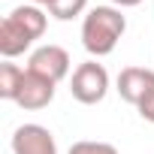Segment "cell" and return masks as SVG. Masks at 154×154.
Here are the masks:
<instances>
[{"label": "cell", "mask_w": 154, "mask_h": 154, "mask_svg": "<svg viewBox=\"0 0 154 154\" xmlns=\"http://www.w3.org/2000/svg\"><path fill=\"white\" fill-rule=\"evenodd\" d=\"M45 24H48V15L42 12V6H33V3L15 6L0 21V54L6 60L24 54L36 39H42Z\"/></svg>", "instance_id": "1"}, {"label": "cell", "mask_w": 154, "mask_h": 154, "mask_svg": "<svg viewBox=\"0 0 154 154\" xmlns=\"http://www.w3.org/2000/svg\"><path fill=\"white\" fill-rule=\"evenodd\" d=\"M124 30H127V15L118 6H94L82 18V45L94 60L106 57L121 42Z\"/></svg>", "instance_id": "2"}, {"label": "cell", "mask_w": 154, "mask_h": 154, "mask_svg": "<svg viewBox=\"0 0 154 154\" xmlns=\"http://www.w3.org/2000/svg\"><path fill=\"white\" fill-rule=\"evenodd\" d=\"M69 94L72 100H79L82 106H97L106 100L109 94V72L103 63H97L94 57L79 63L69 75Z\"/></svg>", "instance_id": "3"}, {"label": "cell", "mask_w": 154, "mask_h": 154, "mask_svg": "<svg viewBox=\"0 0 154 154\" xmlns=\"http://www.w3.org/2000/svg\"><path fill=\"white\" fill-rule=\"evenodd\" d=\"M118 94L124 103H130L139 115H145L154 106V69L148 66H124L118 72Z\"/></svg>", "instance_id": "4"}, {"label": "cell", "mask_w": 154, "mask_h": 154, "mask_svg": "<svg viewBox=\"0 0 154 154\" xmlns=\"http://www.w3.org/2000/svg\"><path fill=\"white\" fill-rule=\"evenodd\" d=\"M69 66H72L69 51L63 45H54V42L33 48L30 57H27V69L36 72V75H42V79H48V82H54V85L69 75Z\"/></svg>", "instance_id": "5"}, {"label": "cell", "mask_w": 154, "mask_h": 154, "mask_svg": "<svg viewBox=\"0 0 154 154\" xmlns=\"http://www.w3.org/2000/svg\"><path fill=\"white\" fill-rule=\"evenodd\" d=\"M9 145H12V154H57V142H54L51 130L42 124L15 127Z\"/></svg>", "instance_id": "6"}, {"label": "cell", "mask_w": 154, "mask_h": 154, "mask_svg": "<svg viewBox=\"0 0 154 154\" xmlns=\"http://www.w3.org/2000/svg\"><path fill=\"white\" fill-rule=\"evenodd\" d=\"M54 82H48V79H42V75H36V72H30V69H24V79H21V88H18V94H15V103L21 106V109H27V112H36V109H45L51 100H54Z\"/></svg>", "instance_id": "7"}, {"label": "cell", "mask_w": 154, "mask_h": 154, "mask_svg": "<svg viewBox=\"0 0 154 154\" xmlns=\"http://www.w3.org/2000/svg\"><path fill=\"white\" fill-rule=\"evenodd\" d=\"M21 79H24V69L18 63H9V60L0 63V97L15 103V94L21 88Z\"/></svg>", "instance_id": "8"}, {"label": "cell", "mask_w": 154, "mask_h": 154, "mask_svg": "<svg viewBox=\"0 0 154 154\" xmlns=\"http://www.w3.org/2000/svg\"><path fill=\"white\" fill-rule=\"evenodd\" d=\"M48 15L57 21H72V18H85L88 15V0H51L48 3Z\"/></svg>", "instance_id": "9"}, {"label": "cell", "mask_w": 154, "mask_h": 154, "mask_svg": "<svg viewBox=\"0 0 154 154\" xmlns=\"http://www.w3.org/2000/svg\"><path fill=\"white\" fill-rule=\"evenodd\" d=\"M66 154H118V148L112 142H100V139H79L69 145Z\"/></svg>", "instance_id": "10"}, {"label": "cell", "mask_w": 154, "mask_h": 154, "mask_svg": "<svg viewBox=\"0 0 154 154\" xmlns=\"http://www.w3.org/2000/svg\"><path fill=\"white\" fill-rule=\"evenodd\" d=\"M142 0H112V6H118V9H130V6H139Z\"/></svg>", "instance_id": "11"}, {"label": "cell", "mask_w": 154, "mask_h": 154, "mask_svg": "<svg viewBox=\"0 0 154 154\" xmlns=\"http://www.w3.org/2000/svg\"><path fill=\"white\" fill-rule=\"evenodd\" d=\"M142 118H145V121H151V124H154V106H151V109H148V112H145V115H142Z\"/></svg>", "instance_id": "12"}, {"label": "cell", "mask_w": 154, "mask_h": 154, "mask_svg": "<svg viewBox=\"0 0 154 154\" xmlns=\"http://www.w3.org/2000/svg\"><path fill=\"white\" fill-rule=\"evenodd\" d=\"M30 3H33V6H45V9H48V3H51V0H30Z\"/></svg>", "instance_id": "13"}]
</instances>
